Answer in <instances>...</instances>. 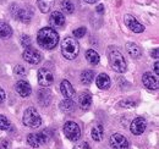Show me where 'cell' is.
I'll return each instance as SVG.
<instances>
[{
	"instance_id": "ffe728a7",
	"label": "cell",
	"mask_w": 159,
	"mask_h": 149,
	"mask_svg": "<svg viewBox=\"0 0 159 149\" xmlns=\"http://www.w3.org/2000/svg\"><path fill=\"white\" fill-rule=\"evenodd\" d=\"M79 104L83 110H87L92 105V95L89 93H82L79 98Z\"/></svg>"
},
{
	"instance_id": "f546056e",
	"label": "cell",
	"mask_w": 159,
	"mask_h": 149,
	"mask_svg": "<svg viewBox=\"0 0 159 149\" xmlns=\"http://www.w3.org/2000/svg\"><path fill=\"white\" fill-rule=\"evenodd\" d=\"M120 106H122V108H134V106H136L137 105V103H135V102H132V100H122V102H120L119 104Z\"/></svg>"
},
{
	"instance_id": "44dd1931",
	"label": "cell",
	"mask_w": 159,
	"mask_h": 149,
	"mask_svg": "<svg viewBox=\"0 0 159 149\" xmlns=\"http://www.w3.org/2000/svg\"><path fill=\"white\" fill-rule=\"evenodd\" d=\"M50 98H52V94H50V92L48 89H40V91H38V102L43 106L49 105Z\"/></svg>"
},
{
	"instance_id": "83f0119b",
	"label": "cell",
	"mask_w": 159,
	"mask_h": 149,
	"mask_svg": "<svg viewBox=\"0 0 159 149\" xmlns=\"http://www.w3.org/2000/svg\"><path fill=\"white\" fill-rule=\"evenodd\" d=\"M11 127V124L9 121L7 117H5L4 115H0V130L1 131H6Z\"/></svg>"
},
{
	"instance_id": "8fae6325",
	"label": "cell",
	"mask_w": 159,
	"mask_h": 149,
	"mask_svg": "<svg viewBox=\"0 0 159 149\" xmlns=\"http://www.w3.org/2000/svg\"><path fill=\"white\" fill-rule=\"evenodd\" d=\"M142 83L146 88L151 91H157L158 89V78L151 72H146L142 76Z\"/></svg>"
},
{
	"instance_id": "d6a6232c",
	"label": "cell",
	"mask_w": 159,
	"mask_h": 149,
	"mask_svg": "<svg viewBox=\"0 0 159 149\" xmlns=\"http://www.w3.org/2000/svg\"><path fill=\"white\" fill-rule=\"evenodd\" d=\"M19 10H20V6H19V5H16V4L11 5V7H10V12H11V16H12L14 19H17Z\"/></svg>"
},
{
	"instance_id": "ab89813d",
	"label": "cell",
	"mask_w": 159,
	"mask_h": 149,
	"mask_svg": "<svg viewBox=\"0 0 159 149\" xmlns=\"http://www.w3.org/2000/svg\"><path fill=\"white\" fill-rule=\"evenodd\" d=\"M86 2H88V4H94V2H97L98 0H84Z\"/></svg>"
},
{
	"instance_id": "7402d4cb",
	"label": "cell",
	"mask_w": 159,
	"mask_h": 149,
	"mask_svg": "<svg viewBox=\"0 0 159 149\" xmlns=\"http://www.w3.org/2000/svg\"><path fill=\"white\" fill-rule=\"evenodd\" d=\"M55 0H37V5H38V9L43 14H47L52 10L53 5H54Z\"/></svg>"
},
{
	"instance_id": "cb8c5ba5",
	"label": "cell",
	"mask_w": 159,
	"mask_h": 149,
	"mask_svg": "<svg viewBox=\"0 0 159 149\" xmlns=\"http://www.w3.org/2000/svg\"><path fill=\"white\" fill-rule=\"evenodd\" d=\"M12 36V28L6 22H0V38L7 39Z\"/></svg>"
},
{
	"instance_id": "8d00e7d4",
	"label": "cell",
	"mask_w": 159,
	"mask_h": 149,
	"mask_svg": "<svg viewBox=\"0 0 159 149\" xmlns=\"http://www.w3.org/2000/svg\"><path fill=\"white\" fill-rule=\"evenodd\" d=\"M96 10H97V12H99V14L104 12V5H103V4H99V5L96 7Z\"/></svg>"
},
{
	"instance_id": "1f68e13d",
	"label": "cell",
	"mask_w": 159,
	"mask_h": 149,
	"mask_svg": "<svg viewBox=\"0 0 159 149\" xmlns=\"http://www.w3.org/2000/svg\"><path fill=\"white\" fill-rule=\"evenodd\" d=\"M86 28L84 27H80V28H77V29H75L74 31V36L76 38H82L84 37V34H86Z\"/></svg>"
},
{
	"instance_id": "4fadbf2b",
	"label": "cell",
	"mask_w": 159,
	"mask_h": 149,
	"mask_svg": "<svg viewBox=\"0 0 159 149\" xmlns=\"http://www.w3.org/2000/svg\"><path fill=\"white\" fill-rule=\"evenodd\" d=\"M48 22L52 26V28H59L65 25V16L60 11H53L49 16Z\"/></svg>"
},
{
	"instance_id": "74e56055",
	"label": "cell",
	"mask_w": 159,
	"mask_h": 149,
	"mask_svg": "<svg viewBox=\"0 0 159 149\" xmlns=\"http://www.w3.org/2000/svg\"><path fill=\"white\" fill-rule=\"evenodd\" d=\"M152 56H154V59H158V49H154V52H152Z\"/></svg>"
},
{
	"instance_id": "2e32d148",
	"label": "cell",
	"mask_w": 159,
	"mask_h": 149,
	"mask_svg": "<svg viewBox=\"0 0 159 149\" xmlns=\"http://www.w3.org/2000/svg\"><path fill=\"white\" fill-rule=\"evenodd\" d=\"M32 17H33V10L31 7H20L16 20H20L22 23H28Z\"/></svg>"
},
{
	"instance_id": "f1b7e54d",
	"label": "cell",
	"mask_w": 159,
	"mask_h": 149,
	"mask_svg": "<svg viewBox=\"0 0 159 149\" xmlns=\"http://www.w3.org/2000/svg\"><path fill=\"white\" fill-rule=\"evenodd\" d=\"M31 44H32V40H31V37H30V36L23 34V36L21 37V45H22L23 48H28V47H31Z\"/></svg>"
},
{
	"instance_id": "5b68a950",
	"label": "cell",
	"mask_w": 159,
	"mask_h": 149,
	"mask_svg": "<svg viewBox=\"0 0 159 149\" xmlns=\"http://www.w3.org/2000/svg\"><path fill=\"white\" fill-rule=\"evenodd\" d=\"M64 133L67 137V139L76 142L79 141L81 137V129L79 127V125L74 121H67L64 125Z\"/></svg>"
},
{
	"instance_id": "6da1fadb",
	"label": "cell",
	"mask_w": 159,
	"mask_h": 149,
	"mask_svg": "<svg viewBox=\"0 0 159 149\" xmlns=\"http://www.w3.org/2000/svg\"><path fill=\"white\" fill-rule=\"evenodd\" d=\"M37 42L43 49H54L59 43V34L52 27H44L37 33Z\"/></svg>"
},
{
	"instance_id": "603a6c76",
	"label": "cell",
	"mask_w": 159,
	"mask_h": 149,
	"mask_svg": "<svg viewBox=\"0 0 159 149\" xmlns=\"http://www.w3.org/2000/svg\"><path fill=\"white\" fill-rule=\"evenodd\" d=\"M59 108H60V110L64 112H72L75 110L76 105H75V103H74L71 99H64V100L60 102Z\"/></svg>"
},
{
	"instance_id": "836d02e7",
	"label": "cell",
	"mask_w": 159,
	"mask_h": 149,
	"mask_svg": "<svg viewBox=\"0 0 159 149\" xmlns=\"http://www.w3.org/2000/svg\"><path fill=\"white\" fill-rule=\"evenodd\" d=\"M10 146H11V143L9 139H6V138L0 139V149H10Z\"/></svg>"
},
{
	"instance_id": "d590c367",
	"label": "cell",
	"mask_w": 159,
	"mask_h": 149,
	"mask_svg": "<svg viewBox=\"0 0 159 149\" xmlns=\"http://www.w3.org/2000/svg\"><path fill=\"white\" fill-rule=\"evenodd\" d=\"M5 98H6V94L4 92V89L0 87V103H2L5 100Z\"/></svg>"
},
{
	"instance_id": "5bb4252c",
	"label": "cell",
	"mask_w": 159,
	"mask_h": 149,
	"mask_svg": "<svg viewBox=\"0 0 159 149\" xmlns=\"http://www.w3.org/2000/svg\"><path fill=\"white\" fill-rule=\"evenodd\" d=\"M15 89H16V92L20 94L21 97H23V98L28 97L30 94L32 93L31 84H30L27 81H25V79H20V81H17V82H16Z\"/></svg>"
},
{
	"instance_id": "ac0fdd59",
	"label": "cell",
	"mask_w": 159,
	"mask_h": 149,
	"mask_svg": "<svg viewBox=\"0 0 159 149\" xmlns=\"http://www.w3.org/2000/svg\"><path fill=\"white\" fill-rule=\"evenodd\" d=\"M126 50L130 54V56L134 57V59H137V57L142 55V49L139 48L136 43H131V42L126 43Z\"/></svg>"
},
{
	"instance_id": "484cf974",
	"label": "cell",
	"mask_w": 159,
	"mask_h": 149,
	"mask_svg": "<svg viewBox=\"0 0 159 149\" xmlns=\"http://www.w3.org/2000/svg\"><path fill=\"white\" fill-rule=\"evenodd\" d=\"M92 138H93V141H96V142H99L102 141V138H103V136H104V129H103V126L102 125H97V126H94L93 129H92Z\"/></svg>"
},
{
	"instance_id": "8992f818",
	"label": "cell",
	"mask_w": 159,
	"mask_h": 149,
	"mask_svg": "<svg viewBox=\"0 0 159 149\" xmlns=\"http://www.w3.org/2000/svg\"><path fill=\"white\" fill-rule=\"evenodd\" d=\"M49 137L47 136L45 132H38V133H30L27 136V143L32 148H39L43 144L48 142Z\"/></svg>"
},
{
	"instance_id": "d6986e66",
	"label": "cell",
	"mask_w": 159,
	"mask_h": 149,
	"mask_svg": "<svg viewBox=\"0 0 159 149\" xmlns=\"http://www.w3.org/2000/svg\"><path fill=\"white\" fill-rule=\"evenodd\" d=\"M94 79V71L93 70H84L81 72V76H80V81L82 84H91Z\"/></svg>"
},
{
	"instance_id": "7c38bea8",
	"label": "cell",
	"mask_w": 159,
	"mask_h": 149,
	"mask_svg": "<svg viewBox=\"0 0 159 149\" xmlns=\"http://www.w3.org/2000/svg\"><path fill=\"white\" fill-rule=\"evenodd\" d=\"M146 126H147V122H146V119H144V117H136V119L131 122L130 131H131V133L139 136V134H142V133L144 132Z\"/></svg>"
},
{
	"instance_id": "277c9868",
	"label": "cell",
	"mask_w": 159,
	"mask_h": 149,
	"mask_svg": "<svg viewBox=\"0 0 159 149\" xmlns=\"http://www.w3.org/2000/svg\"><path fill=\"white\" fill-rule=\"evenodd\" d=\"M23 125H26L30 129H37L42 125V119H40L39 112L36 110V108L30 106L23 112V119H22Z\"/></svg>"
},
{
	"instance_id": "ba28073f",
	"label": "cell",
	"mask_w": 159,
	"mask_h": 149,
	"mask_svg": "<svg viewBox=\"0 0 159 149\" xmlns=\"http://www.w3.org/2000/svg\"><path fill=\"white\" fill-rule=\"evenodd\" d=\"M54 82V74L50 70L42 67L38 70V83L42 87H49Z\"/></svg>"
},
{
	"instance_id": "e575fe53",
	"label": "cell",
	"mask_w": 159,
	"mask_h": 149,
	"mask_svg": "<svg viewBox=\"0 0 159 149\" xmlns=\"http://www.w3.org/2000/svg\"><path fill=\"white\" fill-rule=\"evenodd\" d=\"M74 149H91V147H89V144L87 142H82V143L77 144Z\"/></svg>"
},
{
	"instance_id": "30bf717a",
	"label": "cell",
	"mask_w": 159,
	"mask_h": 149,
	"mask_svg": "<svg viewBox=\"0 0 159 149\" xmlns=\"http://www.w3.org/2000/svg\"><path fill=\"white\" fill-rule=\"evenodd\" d=\"M124 22H125L126 27L129 29H131L132 32H135V33H142L144 31V26L141 25L139 21L135 19L134 16H131V15H125Z\"/></svg>"
},
{
	"instance_id": "9c48e42d",
	"label": "cell",
	"mask_w": 159,
	"mask_h": 149,
	"mask_svg": "<svg viewBox=\"0 0 159 149\" xmlns=\"http://www.w3.org/2000/svg\"><path fill=\"white\" fill-rule=\"evenodd\" d=\"M110 146L113 149H129V141L125 136L114 133L110 137Z\"/></svg>"
},
{
	"instance_id": "d4e9b609",
	"label": "cell",
	"mask_w": 159,
	"mask_h": 149,
	"mask_svg": "<svg viewBox=\"0 0 159 149\" xmlns=\"http://www.w3.org/2000/svg\"><path fill=\"white\" fill-rule=\"evenodd\" d=\"M86 59H87V61H88L91 65H97L100 60L99 54H98L96 50H93V49H88V50L86 52Z\"/></svg>"
},
{
	"instance_id": "f35d334b",
	"label": "cell",
	"mask_w": 159,
	"mask_h": 149,
	"mask_svg": "<svg viewBox=\"0 0 159 149\" xmlns=\"http://www.w3.org/2000/svg\"><path fill=\"white\" fill-rule=\"evenodd\" d=\"M154 72H156V74H159V69H158V62L156 61V64H154Z\"/></svg>"
},
{
	"instance_id": "3957f363",
	"label": "cell",
	"mask_w": 159,
	"mask_h": 149,
	"mask_svg": "<svg viewBox=\"0 0 159 149\" xmlns=\"http://www.w3.org/2000/svg\"><path fill=\"white\" fill-rule=\"evenodd\" d=\"M109 64L111 69L118 74H124L126 71V61L122 54L116 49L109 50Z\"/></svg>"
},
{
	"instance_id": "9a60e30c",
	"label": "cell",
	"mask_w": 159,
	"mask_h": 149,
	"mask_svg": "<svg viewBox=\"0 0 159 149\" xmlns=\"http://www.w3.org/2000/svg\"><path fill=\"white\" fill-rule=\"evenodd\" d=\"M60 92L64 95L65 99H71V98L75 95V89H74L72 84H71L67 79H64V81L60 83Z\"/></svg>"
},
{
	"instance_id": "e0dca14e",
	"label": "cell",
	"mask_w": 159,
	"mask_h": 149,
	"mask_svg": "<svg viewBox=\"0 0 159 149\" xmlns=\"http://www.w3.org/2000/svg\"><path fill=\"white\" fill-rule=\"evenodd\" d=\"M96 84L99 89L107 91L110 87V77L107 74H99L98 77L96 78Z\"/></svg>"
},
{
	"instance_id": "4316f807",
	"label": "cell",
	"mask_w": 159,
	"mask_h": 149,
	"mask_svg": "<svg viewBox=\"0 0 159 149\" xmlns=\"http://www.w3.org/2000/svg\"><path fill=\"white\" fill-rule=\"evenodd\" d=\"M61 10L66 14V15H71L75 11V5L70 1V0H62L61 1Z\"/></svg>"
},
{
	"instance_id": "4dcf8cb0",
	"label": "cell",
	"mask_w": 159,
	"mask_h": 149,
	"mask_svg": "<svg viewBox=\"0 0 159 149\" xmlns=\"http://www.w3.org/2000/svg\"><path fill=\"white\" fill-rule=\"evenodd\" d=\"M14 72H15V74H17V76H21V77H23V76L26 74V69H25L22 65H16V66H15V70H14Z\"/></svg>"
},
{
	"instance_id": "52a82bcc",
	"label": "cell",
	"mask_w": 159,
	"mask_h": 149,
	"mask_svg": "<svg viewBox=\"0 0 159 149\" xmlns=\"http://www.w3.org/2000/svg\"><path fill=\"white\" fill-rule=\"evenodd\" d=\"M23 59L31 64V65H37L42 61V54L37 49L32 48V47H28V48H25V52H23Z\"/></svg>"
},
{
	"instance_id": "7a4b0ae2",
	"label": "cell",
	"mask_w": 159,
	"mask_h": 149,
	"mask_svg": "<svg viewBox=\"0 0 159 149\" xmlns=\"http://www.w3.org/2000/svg\"><path fill=\"white\" fill-rule=\"evenodd\" d=\"M80 53V44L75 38L66 37L61 42V54L67 60L76 59Z\"/></svg>"
}]
</instances>
